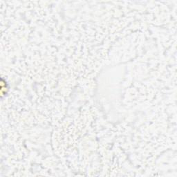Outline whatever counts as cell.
<instances>
[{"label":"cell","instance_id":"1","mask_svg":"<svg viewBox=\"0 0 177 177\" xmlns=\"http://www.w3.org/2000/svg\"><path fill=\"white\" fill-rule=\"evenodd\" d=\"M8 90V87L7 85L6 80L2 78L1 82H0V93H1V97L3 98L4 96H6L7 91Z\"/></svg>","mask_w":177,"mask_h":177}]
</instances>
